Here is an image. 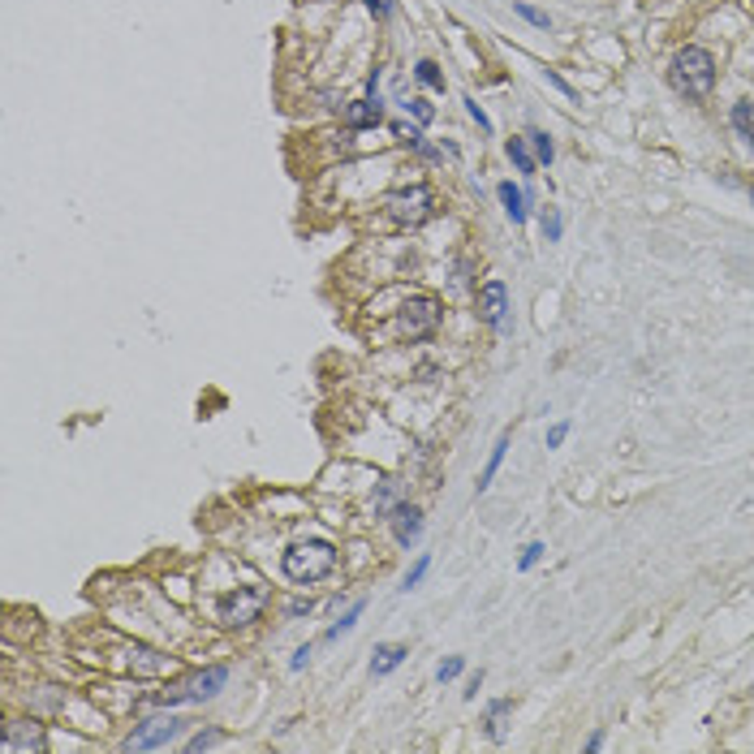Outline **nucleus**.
<instances>
[{
  "label": "nucleus",
  "mask_w": 754,
  "mask_h": 754,
  "mask_svg": "<svg viewBox=\"0 0 754 754\" xmlns=\"http://www.w3.org/2000/svg\"><path fill=\"white\" fill-rule=\"evenodd\" d=\"M672 86L686 100H707L711 86H715V61H711L707 48H681L672 57Z\"/></svg>",
  "instance_id": "nucleus-1"
},
{
  "label": "nucleus",
  "mask_w": 754,
  "mask_h": 754,
  "mask_svg": "<svg viewBox=\"0 0 754 754\" xmlns=\"http://www.w3.org/2000/svg\"><path fill=\"white\" fill-rule=\"evenodd\" d=\"M285 578L294 582H320L332 574V565H337V548L332 543H294L289 552H285Z\"/></svg>",
  "instance_id": "nucleus-2"
},
{
  "label": "nucleus",
  "mask_w": 754,
  "mask_h": 754,
  "mask_svg": "<svg viewBox=\"0 0 754 754\" xmlns=\"http://www.w3.org/2000/svg\"><path fill=\"white\" fill-rule=\"evenodd\" d=\"M435 328H440V302L435 298H409L397 315V332L406 341H427Z\"/></svg>",
  "instance_id": "nucleus-3"
},
{
  "label": "nucleus",
  "mask_w": 754,
  "mask_h": 754,
  "mask_svg": "<svg viewBox=\"0 0 754 754\" xmlns=\"http://www.w3.org/2000/svg\"><path fill=\"white\" fill-rule=\"evenodd\" d=\"M431 207H435V198H431L427 186H409V190H397L388 194V215L397 220V224H423L431 215Z\"/></svg>",
  "instance_id": "nucleus-4"
},
{
  "label": "nucleus",
  "mask_w": 754,
  "mask_h": 754,
  "mask_svg": "<svg viewBox=\"0 0 754 754\" xmlns=\"http://www.w3.org/2000/svg\"><path fill=\"white\" fill-rule=\"evenodd\" d=\"M263 603H267V591H263V586H237L233 595L220 600V621L224 625H250L259 612H263Z\"/></svg>",
  "instance_id": "nucleus-5"
},
{
  "label": "nucleus",
  "mask_w": 754,
  "mask_h": 754,
  "mask_svg": "<svg viewBox=\"0 0 754 754\" xmlns=\"http://www.w3.org/2000/svg\"><path fill=\"white\" fill-rule=\"evenodd\" d=\"M478 320L500 328V332L509 328V289H504V280H487L478 289Z\"/></svg>",
  "instance_id": "nucleus-6"
},
{
  "label": "nucleus",
  "mask_w": 754,
  "mask_h": 754,
  "mask_svg": "<svg viewBox=\"0 0 754 754\" xmlns=\"http://www.w3.org/2000/svg\"><path fill=\"white\" fill-rule=\"evenodd\" d=\"M0 750L4 754H43L48 750V737H43L39 724H22V720H9L4 724V737H0Z\"/></svg>",
  "instance_id": "nucleus-7"
},
{
  "label": "nucleus",
  "mask_w": 754,
  "mask_h": 754,
  "mask_svg": "<svg viewBox=\"0 0 754 754\" xmlns=\"http://www.w3.org/2000/svg\"><path fill=\"white\" fill-rule=\"evenodd\" d=\"M177 737V720L172 715H160V720H147L143 729H134L126 737V750H160Z\"/></svg>",
  "instance_id": "nucleus-8"
},
{
  "label": "nucleus",
  "mask_w": 754,
  "mask_h": 754,
  "mask_svg": "<svg viewBox=\"0 0 754 754\" xmlns=\"http://www.w3.org/2000/svg\"><path fill=\"white\" fill-rule=\"evenodd\" d=\"M388 522H392V535H397V543H401V548H409L414 539L423 535V513H418L414 504H397Z\"/></svg>",
  "instance_id": "nucleus-9"
},
{
  "label": "nucleus",
  "mask_w": 754,
  "mask_h": 754,
  "mask_svg": "<svg viewBox=\"0 0 754 754\" xmlns=\"http://www.w3.org/2000/svg\"><path fill=\"white\" fill-rule=\"evenodd\" d=\"M224 681H229V668L215 664V668H207V672H198V677H194L190 689H186V698H212Z\"/></svg>",
  "instance_id": "nucleus-10"
},
{
  "label": "nucleus",
  "mask_w": 754,
  "mask_h": 754,
  "mask_svg": "<svg viewBox=\"0 0 754 754\" xmlns=\"http://www.w3.org/2000/svg\"><path fill=\"white\" fill-rule=\"evenodd\" d=\"M380 100H354V104L345 108V126L354 129H366V126H380Z\"/></svg>",
  "instance_id": "nucleus-11"
},
{
  "label": "nucleus",
  "mask_w": 754,
  "mask_h": 754,
  "mask_svg": "<svg viewBox=\"0 0 754 754\" xmlns=\"http://www.w3.org/2000/svg\"><path fill=\"white\" fill-rule=\"evenodd\" d=\"M406 655H409V651L401 643H380V646H375V655H371V672H375V677H388L392 668L406 660Z\"/></svg>",
  "instance_id": "nucleus-12"
},
{
  "label": "nucleus",
  "mask_w": 754,
  "mask_h": 754,
  "mask_svg": "<svg viewBox=\"0 0 754 754\" xmlns=\"http://www.w3.org/2000/svg\"><path fill=\"white\" fill-rule=\"evenodd\" d=\"M500 203H504V212H509L513 224L526 220V198H522V190H517L513 181H500Z\"/></svg>",
  "instance_id": "nucleus-13"
},
{
  "label": "nucleus",
  "mask_w": 754,
  "mask_h": 754,
  "mask_svg": "<svg viewBox=\"0 0 754 754\" xmlns=\"http://www.w3.org/2000/svg\"><path fill=\"white\" fill-rule=\"evenodd\" d=\"M732 126H737V134H741V138L754 147V104H750V100L732 104Z\"/></svg>",
  "instance_id": "nucleus-14"
},
{
  "label": "nucleus",
  "mask_w": 754,
  "mask_h": 754,
  "mask_svg": "<svg viewBox=\"0 0 754 754\" xmlns=\"http://www.w3.org/2000/svg\"><path fill=\"white\" fill-rule=\"evenodd\" d=\"M504 449H509V435H500V440H495L492 461H487V470H483V478H478V492H487V487H492L495 470H500V461H504Z\"/></svg>",
  "instance_id": "nucleus-15"
},
{
  "label": "nucleus",
  "mask_w": 754,
  "mask_h": 754,
  "mask_svg": "<svg viewBox=\"0 0 754 754\" xmlns=\"http://www.w3.org/2000/svg\"><path fill=\"white\" fill-rule=\"evenodd\" d=\"M504 715H509V698L492 703V711H487V732H492V741H500V737H504Z\"/></svg>",
  "instance_id": "nucleus-16"
},
{
  "label": "nucleus",
  "mask_w": 754,
  "mask_h": 754,
  "mask_svg": "<svg viewBox=\"0 0 754 754\" xmlns=\"http://www.w3.org/2000/svg\"><path fill=\"white\" fill-rule=\"evenodd\" d=\"M509 160H513L522 172H535V155L526 147V138H513V143H509Z\"/></svg>",
  "instance_id": "nucleus-17"
},
{
  "label": "nucleus",
  "mask_w": 754,
  "mask_h": 754,
  "mask_svg": "<svg viewBox=\"0 0 754 754\" xmlns=\"http://www.w3.org/2000/svg\"><path fill=\"white\" fill-rule=\"evenodd\" d=\"M212 746H220V732H215V729L194 732L190 741H186V750H190V754H203V750H212Z\"/></svg>",
  "instance_id": "nucleus-18"
},
{
  "label": "nucleus",
  "mask_w": 754,
  "mask_h": 754,
  "mask_svg": "<svg viewBox=\"0 0 754 754\" xmlns=\"http://www.w3.org/2000/svg\"><path fill=\"white\" fill-rule=\"evenodd\" d=\"M358 617H363V603H354V608L345 612V621H337L332 629H328V638H341V634H349V629L358 625Z\"/></svg>",
  "instance_id": "nucleus-19"
},
{
  "label": "nucleus",
  "mask_w": 754,
  "mask_h": 754,
  "mask_svg": "<svg viewBox=\"0 0 754 754\" xmlns=\"http://www.w3.org/2000/svg\"><path fill=\"white\" fill-rule=\"evenodd\" d=\"M418 83H427V86H435V91H444V78H440V69H435V61H418Z\"/></svg>",
  "instance_id": "nucleus-20"
},
{
  "label": "nucleus",
  "mask_w": 754,
  "mask_h": 754,
  "mask_svg": "<svg viewBox=\"0 0 754 754\" xmlns=\"http://www.w3.org/2000/svg\"><path fill=\"white\" fill-rule=\"evenodd\" d=\"M406 112H414L418 126H431V117H435V108H431L427 100H406Z\"/></svg>",
  "instance_id": "nucleus-21"
},
{
  "label": "nucleus",
  "mask_w": 754,
  "mask_h": 754,
  "mask_svg": "<svg viewBox=\"0 0 754 754\" xmlns=\"http://www.w3.org/2000/svg\"><path fill=\"white\" fill-rule=\"evenodd\" d=\"M530 143H535V155L539 160H543V164H548V160H552V155H557V147H552V138H548V134H530Z\"/></svg>",
  "instance_id": "nucleus-22"
},
{
  "label": "nucleus",
  "mask_w": 754,
  "mask_h": 754,
  "mask_svg": "<svg viewBox=\"0 0 754 754\" xmlns=\"http://www.w3.org/2000/svg\"><path fill=\"white\" fill-rule=\"evenodd\" d=\"M392 134H397L406 147H423V134H418V126H392Z\"/></svg>",
  "instance_id": "nucleus-23"
},
{
  "label": "nucleus",
  "mask_w": 754,
  "mask_h": 754,
  "mask_svg": "<svg viewBox=\"0 0 754 754\" xmlns=\"http://www.w3.org/2000/svg\"><path fill=\"white\" fill-rule=\"evenodd\" d=\"M461 668H466V660H461V655H452V660H444V664L435 668V677H440V681H452Z\"/></svg>",
  "instance_id": "nucleus-24"
},
{
  "label": "nucleus",
  "mask_w": 754,
  "mask_h": 754,
  "mask_svg": "<svg viewBox=\"0 0 754 754\" xmlns=\"http://www.w3.org/2000/svg\"><path fill=\"white\" fill-rule=\"evenodd\" d=\"M427 565H431L427 557L418 560V565H414V569H409V574H406V586H401V591H414V586H418V582L427 578Z\"/></svg>",
  "instance_id": "nucleus-25"
},
{
  "label": "nucleus",
  "mask_w": 754,
  "mask_h": 754,
  "mask_svg": "<svg viewBox=\"0 0 754 754\" xmlns=\"http://www.w3.org/2000/svg\"><path fill=\"white\" fill-rule=\"evenodd\" d=\"M539 557H543V543H526V552H522V569H535Z\"/></svg>",
  "instance_id": "nucleus-26"
},
{
  "label": "nucleus",
  "mask_w": 754,
  "mask_h": 754,
  "mask_svg": "<svg viewBox=\"0 0 754 754\" xmlns=\"http://www.w3.org/2000/svg\"><path fill=\"white\" fill-rule=\"evenodd\" d=\"M565 435H569V423H557V427L548 431V449H560V444H565Z\"/></svg>",
  "instance_id": "nucleus-27"
},
{
  "label": "nucleus",
  "mask_w": 754,
  "mask_h": 754,
  "mask_svg": "<svg viewBox=\"0 0 754 754\" xmlns=\"http://www.w3.org/2000/svg\"><path fill=\"white\" fill-rule=\"evenodd\" d=\"M543 233H548V241H557V237H560V215H543Z\"/></svg>",
  "instance_id": "nucleus-28"
},
{
  "label": "nucleus",
  "mask_w": 754,
  "mask_h": 754,
  "mask_svg": "<svg viewBox=\"0 0 754 754\" xmlns=\"http://www.w3.org/2000/svg\"><path fill=\"white\" fill-rule=\"evenodd\" d=\"M517 13H522L526 22H535V26H548V18H543L539 9H530V4H517Z\"/></svg>",
  "instance_id": "nucleus-29"
},
{
  "label": "nucleus",
  "mask_w": 754,
  "mask_h": 754,
  "mask_svg": "<svg viewBox=\"0 0 754 754\" xmlns=\"http://www.w3.org/2000/svg\"><path fill=\"white\" fill-rule=\"evenodd\" d=\"M466 108H470V117L478 121V126H483V129H492V121H487V112H483V108L474 104V100H466Z\"/></svg>",
  "instance_id": "nucleus-30"
},
{
  "label": "nucleus",
  "mask_w": 754,
  "mask_h": 754,
  "mask_svg": "<svg viewBox=\"0 0 754 754\" xmlns=\"http://www.w3.org/2000/svg\"><path fill=\"white\" fill-rule=\"evenodd\" d=\"M306 655H311V646H298V651H294V668L306 664Z\"/></svg>",
  "instance_id": "nucleus-31"
},
{
  "label": "nucleus",
  "mask_w": 754,
  "mask_h": 754,
  "mask_svg": "<svg viewBox=\"0 0 754 754\" xmlns=\"http://www.w3.org/2000/svg\"><path fill=\"white\" fill-rule=\"evenodd\" d=\"M366 4H371V9H375V13H388V9H392V4H388V0H366Z\"/></svg>",
  "instance_id": "nucleus-32"
}]
</instances>
